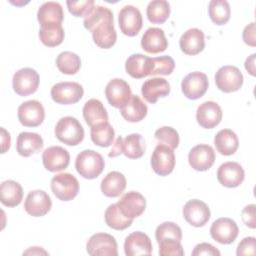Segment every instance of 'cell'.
<instances>
[{
  "label": "cell",
  "mask_w": 256,
  "mask_h": 256,
  "mask_svg": "<svg viewBox=\"0 0 256 256\" xmlns=\"http://www.w3.org/2000/svg\"><path fill=\"white\" fill-rule=\"evenodd\" d=\"M83 24L92 33L93 41L98 47L108 49L115 44L117 33L113 24V13L109 8L95 6L84 18Z\"/></svg>",
  "instance_id": "1"
},
{
  "label": "cell",
  "mask_w": 256,
  "mask_h": 256,
  "mask_svg": "<svg viewBox=\"0 0 256 256\" xmlns=\"http://www.w3.org/2000/svg\"><path fill=\"white\" fill-rule=\"evenodd\" d=\"M105 167V161L101 154L94 150H83L75 160L76 171L85 179L97 178Z\"/></svg>",
  "instance_id": "2"
},
{
  "label": "cell",
  "mask_w": 256,
  "mask_h": 256,
  "mask_svg": "<svg viewBox=\"0 0 256 256\" xmlns=\"http://www.w3.org/2000/svg\"><path fill=\"white\" fill-rule=\"evenodd\" d=\"M56 138L69 146H76L84 139V129L81 123L72 116L62 117L55 126Z\"/></svg>",
  "instance_id": "3"
},
{
  "label": "cell",
  "mask_w": 256,
  "mask_h": 256,
  "mask_svg": "<svg viewBox=\"0 0 256 256\" xmlns=\"http://www.w3.org/2000/svg\"><path fill=\"white\" fill-rule=\"evenodd\" d=\"M51 190L59 200L70 201L79 192V182L70 173H59L51 179Z\"/></svg>",
  "instance_id": "4"
},
{
  "label": "cell",
  "mask_w": 256,
  "mask_h": 256,
  "mask_svg": "<svg viewBox=\"0 0 256 256\" xmlns=\"http://www.w3.org/2000/svg\"><path fill=\"white\" fill-rule=\"evenodd\" d=\"M40 78L36 70L25 67L16 71L13 75L12 86L13 90L19 96H28L33 94L38 89Z\"/></svg>",
  "instance_id": "5"
},
{
  "label": "cell",
  "mask_w": 256,
  "mask_h": 256,
  "mask_svg": "<svg viewBox=\"0 0 256 256\" xmlns=\"http://www.w3.org/2000/svg\"><path fill=\"white\" fill-rule=\"evenodd\" d=\"M87 253L91 256H117L118 246L115 238L107 233L92 235L86 244Z\"/></svg>",
  "instance_id": "6"
},
{
  "label": "cell",
  "mask_w": 256,
  "mask_h": 256,
  "mask_svg": "<svg viewBox=\"0 0 256 256\" xmlns=\"http://www.w3.org/2000/svg\"><path fill=\"white\" fill-rule=\"evenodd\" d=\"M243 75L241 71L231 65H226L218 69L215 74V83L217 88L225 93L238 91L243 84Z\"/></svg>",
  "instance_id": "7"
},
{
  "label": "cell",
  "mask_w": 256,
  "mask_h": 256,
  "mask_svg": "<svg viewBox=\"0 0 256 256\" xmlns=\"http://www.w3.org/2000/svg\"><path fill=\"white\" fill-rule=\"evenodd\" d=\"M51 97L58 104H75L84 94L82 85L77 82H59L52 86Z\"/></svg>",
  "instance_id": "8"
},
{
  "label": "cell",
  "mask_w": 256,
  "mask_h": 256,
  "mask_svg": "<svg viewBox=\"0 0 256 256\" xmlns=\"http://www.w3.org/2000/svg\"><path fill=\"white\" fill-rule=\"evenodd\" d=\"M153 171L160 176H167L175 167V154L173 149L165 144H158L151 156Z\"/></svg>",
  "instance_id": "9"
},
{
  "label": "cell",
  "mask_w": 256,
  "mask_h": 256,
  "mask_svg": "<svg viewBox=\"0 0 256 256\" xmlns=\"http://www.w3.org/2000/svg\"><path fill=\"white\" fill-rule=\"evenodd\" d=\"M118 22L121 32L129 37L136 36L143 24L141 12L133 5H126L120 10Z\"/></svg>",
  "instance_id": "10"
},
{
  "label": "cell",
  "mask_w": 256,
  "mask_h": 256,
  "mask_svg": "<svg viewBox=\"0 0 256 256\" xmlns=\"http://www.w3.org/2000/svg\"><path fill=\"white\" fill-rule=\"evenodd\" d=\"M208 78L205 73L195 71L186 75L181 82V89L188 99L196 100L201 98L208 89Z\"/></svg>",
  "instance_id": "11"
},
{
  "label": "cell",
  "mask_w": 256,
  "mask_h": 256,
  "mask_svg": "<svg viewBox=\"0 0 256 256\" xmlns=\"http://www.w3.org/2000/svg\"><path fill=\"white\" fill-rule=\"evenodd\" d=\"M239 233V228L234 220L227 217L218 218L210 227L211 237L220 244L233 243Z\"/></svg>",
  "instance_id": "12"
},
{
  "label": "cell",
  "mask_w": 256,
  "mask_h": 256,
  "mask_svg": "<svg viewBox=\"0 0 256 256\" xmlns=\"http://www.w3.org/2000/svg\"><path fill=\"white\" fill-rule=\"evenodd\" d=\"M19 122L26 127H37L44 121L45 110L37 100H28L18 107Z\"/></svg>",
  "instance_id": "13"
},
{
  "label": "cell",
  "mask_w": 256,
  "mask_h": 256,
  "mask_svg": "<svg viewBox=\"0 0 256 256\" xmlns=\"http://www.w3.org/2000/svg\"><path fill=\"white\" fill-rule=\"evenodd\" d=\"M182 213L186 222L194 227H202L210 219V209L208 205L198 199L187 201L183 206Z\"/></svg>",
  "instance_id": "14"
},
{
  "label": "cell",
  "mask_w": 256,
  "mask_h": 256,
  "mask_svg": "<svg viewBox=\"0 0 256 256\" xmlns=\"http://www.w3.org/2000/svg\"><path fill=\"white\" fill-rule=\"evenodd\" d=\"M129 84L119 78L110 80L105 88V96L109 104L115 108H122L131 97Z\"/></svg>",
  "instance_id": "15"
},
{
  "label": "cell",
  "mask_w": 256,
  "mask_h": 256,
  "mask_svg": "<svg viewBox=\"0 0 256 256\" xmlns=\"http://www.w3.org/2000/svg\"><path fill=\"white\" fill-rule=\"evenodd\" d=\"M52 207L50 196L43 190L30 191L24 202L25 211L33 217L46 215Z\"/></svg>",
  "instance_id": "16"
},
{
  "label": "cell",
  "mask_w": 256,
  "mask_h": 256,
  "mask_svg": "<svg viewBox=\"0 0 256 256\" xmlns=\"http://www.w3.org/2000/svg\"><path fill=\"white\" fill-rule=\"evenodd\" d=\"M42 162L46 170L58 172L68 167L70 163L69 152L61 146H50L42 154Z\"/></svg>",
  "instance_id": "17"
},
{
  "label": "cell",
  "mask_w": 256,
  "mask_h": 256,
  "mask_svg": "<svg viewBox=\"0 0 256 256\" xmlns=\"http://www.w3.org/2000/svg\"><path fill=\"white\" fill-rule=\"evenodd\" d=\"M188 161L194 170L206 171L215 162L214 149L207 144H198L190 150Z\"/></svg>",
  "instance_id": "18"
},
{
  "label": "cell",
  "mask_w": 256,
  "mask_h": 256,
  "mask_svg": "<svg viewBox=\"0 0 256 256\" xmlns=\"http://www.w3.org/2000/svg\"><path fill=\"white\" fill-rule=\"evenodd\" d=\"M116 204L124 216L134 219L144 212L146 208V199L139 192L130 191L125 193Z\"/></svg>",
  "instance_id": "19"
},
{
  "label": "cell",
  "mask_w": 256,
  "mask_h": 256,
  "mask_svg": "<svg viewBox=\"0 0 256 256\" xmlns=\"http://www.w3.org/2000/svg\"><path fill=\"white\" fill-rule=\"evenodd\" d=\"M244 169L237 162H225L217 170V179L221 185L228 188L239 186L244 180Z\"/></svg>",
  "instance_id": "20"
},
{
  "label": "cell",
  "mask_w": 256,
  "mask_h": 256,
  "mask_svg": "<svg viewBox=\"0 0 256 256\" xmlns=\"http://www.w3.org/2000/svg\"><path fill=\"white\" fill-rule=\"evenodd\" d=\"M196 120L205 129L216 127L222 120L221 107L214 101L203 102L197 108Z\"/></svg>",
  "instance_id": "21"
},
{
  "label": "cell",
  "mask_w": 256,
  "mask_h": 256,
  "mask_svg": "<svg viewBox=\"0 0 256 256\" xmlns=\"http://www.w3.org/2000/svg\"><path fill=\"white\" fill-rule=\"evenodd\" d=\"M124 252L127 256L150 255L152 253L151 240L143 232H132L125 239Z\"/></svg>",
  "instance_id": "22"
},
{
  "label": "cell",
  "mask_w": 256,
  "mask_h": 256,
  "mask_svg": "<svg viewBox=\"0 0 256 256\" xmlns=\"http://www.w3.org/2000/svg\"><path fill=\"white\" fill-rule=\"evenodd\" d=\"M141 46L147 53L156 54L166 50L168 47V41L162 29L150 27L144 32L141 38Z\"/></svg>",
  "instance_id": "23"
},
{
  "label": "cell",
  "mask_w": 256,
  "mask_h": 256,
  "mask_svg": "<svg viewBox=\"0 0 256 256\" xmlns=\"http://www.w3.org/2000/svg\"><path fill=\"white\" fill-rule=\"evenodd\" d=\"M179 46L187 55H197L205 47V37L202 30L191 28L185 31L179 40Z\"/></svg>",
  "instance_id": "24"
},
{
  "label": "cell",
  "mask_w": 256,
  "mask_h": 256,
  "mask_svg": "<svg viewBox=\"0 0 256 256\" xmlns=\"http://www.w3.org/2000/svg\"><path fill=\"white\" fill-rule=\"evenodd\" d=\"M141 93L147 102L154 104L160 97H165L170 93V84L164 78H151L142 84Z\"/></svg>",
  "instance_id": "25"
},
{
  "label": "cell",
  "mask_w": 256,
  "mask_h": 256,
  "mask_svg": "<svg viewBox=\"0 0 256 256\" xmlns=\"http://www.w3.org/2000/svg\"><path fill=\"white\" fill-rule=\"evenodd\" d=\"M63 19V8L58 2H45L39 7L37 11V20L41 26L50 24H61Z\"/></svg>",
  "instance_id": "26"
},
{
  "label": "cell",
  "mask_w": 256,
  "mask_h": 256,
  "mask_svg": "<svg viewBox=\"0 0 256 256\" xmlns=\"http://www.w3.org/2000/svg\"><path fill=\"white\" fill-rule=\"evenodd\" d=\"M17 152L23 157H29L43 148L42 137L33 132H21L17 137Z\"/></svg>",
  "instance_id": "27"
},
{
  "label": "cell",
  "mask_w": 256,
  "mask_h": 256,
  "mask_svg": "<svg viewBox=\"0 0 256 256\" xmlns=\"http://www.w3.org/2000/svg\"><path fill=\"white\" fill-rule=\"evenodd\" d=\"M126 72L135 79H141L150 75L151 58L143 54H132L125 62Z\"/></svg>",
  "instance_id": "28"
},
{
  "label": "cell",
  "mask_w": 256,
  "mask_h": 256,
  "mask_svg": "<svg viewBox=\"0 0 256 256\" xmlns=\"http://www.w3.org/2000/svg\"><path fill=\"white\" fill-rule=\"evenodd\" d=\"M126 178L118 171L109 172L101 181V191L106 197H118L126 188Z\"/></svg>",
  "instance_id": "29"
},
{
  "label": "cell",
  "mask_w": 256,
  "mask_h": 256,
  "mask_svg": "<svg viewBox=\"0 0 256 256\" xmlns=\"http://www.w3.org/2000/svg\"><path fill=\"white\" fill-rule=\"evenodd\" d=\"M214 145L220 154L230 156L237 151L239 140L235 132L231 129H222L215 135Z\"/></svg>",
  "instance_id": "30"
},
{
  "label": "cell",
  "mask_w": 256,
  "mask_h": 256,
  "mask_svg": "<svg viewBox=\"0 0 256 256\" xmlns=\"http://www.w3.org/2000/svg\"><path fill=\"white\" fill-rule=\"evenodd\" d=\"M148 108L146 104L137 95H131L128 102L120 108L122 117L128 122H139L147 115Z\"/></svg>",
  "instance_id": "31"
},
{
  "label": "cell",
  "mask_w": 256,
  "mask_h": 256,
  "mask_svg": "<svg viewBox=\"0 0 256 256\" xmlns=\"http://www.w3.org/2000/svg\"><path fill=\"white\" fill-rule=\"evenodd\" d=\"M23 198V189L21 185L14 180H6L0 186L1 203L7 207L18 206Z\"/></svg>",
  "instance_id": "32"
},
{
  "label": "cell",
  "mask_w": 256,
  "mask_h": 256,
  "mask_svg": "<svg viewBox=\"0 0 256 256\" xmlns=\"http://www.w3.org/2000/svg\"><path fill=\"white\" fill-rule=\"evenodd\" d=\"M83 117L90 127L108 121L107 111L102 102L98 99H90L84 104Z\"/></svg>",
  "instance_id": "33"
},
{
  "label": "cell",
  "mask_w": 256,
  "mask_h": 256,
  "mask_svg": "<svg viewBox=\"0 0 256 256\" xmlns=\"http://www.w3.org/2000/svg\"><path fill=\"white\" fill-rule=\"evenodd\" d=\"M90 135L91 140L95 145L100 147H108L114 141L115 132L111 124L106 121L91 127Z\"/></svg>",
  "instance_id": "34"
},
{
  "label": "cell",
  "mask_w": 256,
  "mask_h": 256,
  "mask_svg": "<svg viewBox=\"0 0 256 256\" xmlns=\"http://www.w3.org/2000/svg\"><path fill=\"white\" fill-rule=\"evenodd\" d=\"M64 29L61 24H50L41 26L39 30V38L41 42L48 47L60 45L64 40Z\"/></svg>",
  "instance_id": "35"
},
{
  "label": "cell",
  "mask_w": 256,
  "mask_h": 256,
  "mask_svg": "<svg viewBox=\"0 0 256 256\" xmlns=\"http://www.w3.org/2000/svg\"><path fill=\"white\" fill-rule=\"evenodd\" d=\"M146 14L151 23L162 24L169 18L170 4L165 0L150 1L146 9Z\"/></svg>",
  "instance_id": "36"
},
{
  "label": "cell",
  "mask_w": 256,
  "mask_h": 256,
  "mask_svg": "<svg viewBox=\"0 0 256 256\" xmlns=\"http://www.w3.org/2000/svg\"><path fill=\"white\" fill-rule=\"evenodd\" d=\"M145 152V141L142 135L132 133L123 139V154L130 159H138Z\"/></svg>",
  "instance_id": "37"
},
{
  "label": "cell",
  "mask_w": 256,
  "mask_h": 256,
  "mask_svg": "<svg viewBox=\"0 0 256 256\" xmlns=\"http://www.w3.org/2000/svg\"><path fill=\"white\" fill-rule=\"evenodd\" d=\"M106 224L115 230H124L131 226L133 219L127 218L122 214L117 204H111L107 207L104 214Z\"/></svg>",
  "instance_id": "38"
},
{
  "label": "cell",
  "mask_w": 256,
  "mask_h": 256,
  "mask_svg": "<svg viewBox=\"0 0 256 256\" xmlns=\"http://www.w3.org/2000/svg\"><path fill=\"white\" fill-rule=\"evenodd\" d=\"M208 13L213 23L224 25L230 19V5L226 0H211L208 6Z\"/></svg>",
  "instance_id": "39"
},
{
  "label": "cell",
  "mask_w": 256,
  "mask_h": 256,
  "mask_svg": "<svg viewBox=\"0 0 256 256\" xmlns=\"http://www.w3.org/2000/svg\"><path fill=\"white\" fill-rule=\"evenodd\" d=\"M56 65L59 71L63 74L73 75L79 71L81 67V59L77 54L71 51H64L57 56Z\"/></svg>",
  "instance_id": "40"
},
{
  "label": "cell",
  "mask_w": 256,
  "mask_h": 256,
  "mask_svg": "<svg viewBox=\"0 0 256 256\" xmlns=\"http://www.w3.org/2000/svg\"><path fill=\"white\" fill-rule=\"evenodd\" d=\"M175 68V62L168 55L151 58L150 75H169Z\"/></svg>",
  "instance_id": "41"
},
{
  "label": "cell",
  "mask_w": 256,
  "mask_h": 256,
  "mask_svg": "<svg viewBox=\"0 0 256 256\" xmlns=\"http://www.w3.org/2000/svg\"><path fill=\"white\" fill-rule=\"evenodd\" d=\"M155 237L157 243L163 239H176L178 241H181L182 230L174 222H163L156 228Z\"/></svg>",
  "instance_id": "42"
},
{
  "label": "cell",
  "mask_w": 256,
  "mask_h": 256,
  "mask_svg": "<svg viewBox=\"0 0 256 256\" xmlns=\"http://www.w3.org/2000/svg\"><path fill=\"white\" fill-rule=\"evenodd\" d=\"M154 136L158 141L164 143L173 150L177 148L179 145V134L172 127L163 126L155 131Z\"/></svg>",
  "instance_id": "43"
},
{
  "label": "cell",
  "mask_w": 256,
  "mask_h": 256,
  "mask_svg": "<svg viewBox=\"0 0 256 256\" xmlns=\"http://www.w3.org/2000/svg\"><path fill=\"white\" fill-rule=\"evenodd\" d=\"M161 256H183L184 250L181 241L176 239H163L158 242Z\"/></svg>",
  "instance_id": "44"
},
{
  "label": "cell",
  "mask_w": 256,
  "mask_h": 256,
  "mask_svg": "<svg viewBox=\"0 0 256 256\" xmlns=\"http://www.w3.org/2000/svg\"><path fill=\"white\" fill-rule=\"evenodd\" d=\"M69 12L76 17H86L95 7L93 0L84 1H67L66 2Z\"/></svg>",
  "instance_id": "45"
},
{
  "label": "cell",
  "mask_w": 256,
  "mask_h": 256,
  "mask_svg": "<svg viewBox=\"0 0 256 256\" xmlns=\"http://www.w3.org/2000/svg\"><path fill=\"white\" fill-rule=\"evenodd\" d=\"M256 239L255 237H245L238 244L236 254L242 255H255L256 253Z\"/></svg>",
  "instance_id": "46"
},
{
  "label": "cell",
  "mask_w": 256,
  "mask_h": 256,
  "mask_svg": "<svg viewBox=\"0 0 256 256\" xmlns=\"http://www.w3.org/2000/svg\"><path fill=\"white\" fill-rule=\"evenodd\" d=\"M255 208H256L255 204H250V205L245 206L243 208V210L241 211V217H242L244 224L251 229H254L256 227Z\"/></svg>",
  "instance_id": "47"
},
{
  "label": "cell",
  "mask_w": 256,
  "mask_h": 256,
  "mask_svg": "<svg viewBox=\"0 0 256 256\" xmlns=\"http://www.w3.org/2000/svg\"><path fill=\"white\" fill-rule=\"evenodd\" d=\"M201 255H209V256H219L220 251L216 249L213 245L203 242L199 243L195 246L192 251V256H201Z\"/></svg>",
  "instance_id": "48"
},
{
  "label": "cell",
  "mask_w": 256,
  "mask_h": 256,
  "mask_svg": "<svg viewBox=\"0 0 256 256\" xmlns=\"http://www.w3.org/2000/svg\"><path fill=\"white\" fill-rule=\"evenodd\" d=\"M256 29H255V23L252 22L250 24H248L242 33V37H243V41L249 45L254 47L256 45Z\"/></svg>",
  "instance_id": "49"
},
{
  "label": "cell",
  "mask_w": 256,
  "mask_h": 256,
  "mask_svg": "<svg viewBox=\"0 0 256 256\" xmlns=\"http://www.w3.org/2000/svg\"><path fill=\"white\" fill-rule=\"evenodd\" d=\"M123 153V138L121 136H118L116 140L114 141V144L108 154L109 157H117L120 154Z\"/></svg>",
  "instance_id": "50"
},
{
  "label": "cell",
  "mask_w": 256,
  "mask_h": 256,
  "mask_svg": "<svg viewBox=\"0 0 256 256\" xmlns=\"http://www.w3.org/2000/svg\"><path fill=\"white\" fill-rule=\"evenodd\" d=\"M1 141H2V152L5 153L10 148L11 138L9 132H7L3 127H1Z\"/></svg>",
  "instance_id": "51"
},
{
  "label": "cell",
  "mask_w": 256,
  "mask_h": 256,
  "mask_svg": "<svg viewBox=\"0 0 256 256\" xmlns=\"http://www.w3.org/2000/svg\"><path fill=\"white\" fill-rule=\"evenodd\" d=\"M255 56L256 54H252L250 55L246 60H245V69L248 71V73L252 76L256 75V71H255Z\"/></svg>",
  "instance_id": "52"
},
{
  "label": "cell",
  "mask_w": 256,
  "mask_h": 256,
  "mask_svg": "<svg viewBox=\"0 0 256 256\" xmlns=\"http://www.w3.org/2000/svg\"><path fill=\"white\" fill-rule=\"evenodd\" d=\"M41 255V254H44V255H47L48 253L43 250L41 247H30L27 251H25L23 253V255Z\"/></svg>",
  "instance_id": "53"
}]
</instances>
